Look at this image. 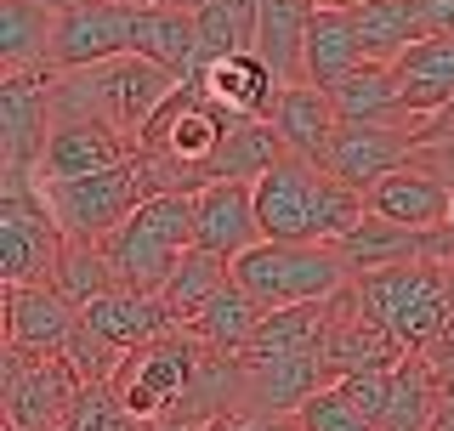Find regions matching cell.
Returning a JSON list of instances; mask_svg holds the SVG:
<instances>
[{"mask_svg": "<svg viewBox=\"0 0 454 431\" xmlns=\"http://www.w3.org/2000/svg\"><path fill=\"white\" fill-rule=\"evenodd\" d=\"M176 74H170L165 63H153V57L142 51H125V57H108V63H91V68H68V74H57V91L51 103L57 108H85L97 114V120H108L114 131L125 142H142L148 131L153 108L165 103L170 91H176Z\"/></svg>", "mask_w": 454, "mask_h": 431, "instance_id": "6da1fadb", "label": "cell"}, {"mask_svg": "<svg viewBox=\"0 0 454 431\" xmlns=\"http://www.w3.org/2000/svg\"><path fill=\"white\" fill-rule=\"evenodd\" d=\"M358 301L403 341L409 352H426L454 318V262L420 255V262H397V267L364 272Z\"/></svg>", "mask_w": 454, "mask_h": 431, "instance_id": "7a4b0ae2", "label": "cell"}, {"mask_svg": "<svg viewBox=\"0 0 454 431\" xmlns=\"http://www.w3.org/2000/svg\"><path fill=\"white\" fill-rule=\"evenodd\" d=\"M233 278L273 307H301V301H330L340 290H352L358 272L347 267L340 244H301V239H262L245 255H233Z\"/></svg>", "mask_w": 454, "mask_h": 431, "instance_id": "3957f363", "label": "cell"}, {"mask_svg": "<svg viewBox=\"0 0 454 431\" xmlns=\"http://www.w3.org/2000/svg\"><path fill=\"white\" fill-rule=\"evenodd\" d=\"M193 244V193H153L103 239L125 290H165L170 267Z\"/></svg>", "mask_w": 454, "mask_h": 431, "instance_id": "277c9868", "label": "cell"}, {"mask_svg": "<svg viewBox=\"0 0 454 431\" xmlns=\"http://www.w3.org/2000/svg\"><path fill=\"white\" fill-rule=\"evenodd\" d=\"M199 357H205V341H193V329H170V335L148 341V347H131L114 369V397L125 404L137 426L153 420H176L182 404H188L193 380H199Z\"/></svg>", "mask_w": 454, "mask_h": 431, "instance_id": "5b68a950", "label": "cell"}, {"mask_svg": "<svg viewBox=\"0 0 454 431\" xmlns=\"http://www.w3.org/2000/svg\"><path fill=\"white\" fill-rule=\"evenodd\" d=\"M68 233L57 227L40 176L0 170V284H51Z\"/></svg>", "mask_w": 454, "mask_h": 431, "instance_id": "8992f818", "label": "cell"}, {"mask_svg": "<svg viewBox=\"0 0 454 431\" xmlns=\"http://www.w3.org/2000/svg\"><path fill=\"white\" fill-rule=\"evenodd\" d=\"M40 188H46L51 216H57V227H63L68 239H97V244H103L114 227L142 205V199H153L137 153H131V160H120V165H108V170H91V176L40 182Z\"/></svg>", "mask_w": 454, "mask_h": 431, "instance_id": "52a82bcc", "label": "cell"}, {"mask_svg": "<svg viewBox=\"0 0 454 431\" xmlns=\"http://www.w3.org/2000/svg\"><path fill=\"white\" fill-rule=\"evenodd\" d=\"M85 380L63 352L35 357L6 347V380H0V404H6V431H57L74 414Z\"/></svg>", "mask_w": 454, "mask_h": 431, "instance_id": "ba28073f", "label": "cell"}, {"mask_svg": "<svg viewBox=\"0 0 454 431\" xmlns=\"http://www.w3.org/2000/svg\"><path fill=\"white\" fill-rule=\"evenodd\" d=\"M255 188V216L267 239H301V244H330L324 239V165L284 153Z\"/></svg>", "mask_w": 454, "mask_h": 431, "instance_id": "9c48e42d", "label": "cell"}, {"mask_svg": "<svg viewBox=\"0 0 454 431\" xmlns=\"http://www.w3.org/2000/svg\"><path fill=\"white\" fill-rule=\"evenodd\" d=\"M51 91H57V68H12L0 80V170H28L35 176L40 148L51 137Z\"/></svg>", "mask_w": 454, "mask_h": 431, "instance_id": "30bf717a", "label": "cell"}, {"mask_svg": "<svg viewBox=\"0 0 454 431\" xmlns=\"http://www.w3.org/2000/svg\"><path fill=\"white\" fill-rule=\"evenodd\" d=\"M137 28V0H68L57 6V40H51V68H91L108 57L131 51Z\"/></svg>", "mask_w": 454, "mask_h": 431, "instance_id": "8fae6325", "label": "cell"}, {"mask_svg": "<svg viewBox=\"0 0 454 431\" xmlns=\"http://www.w3.org/2000/svg\"><path fill=\"white\" fill-rule=\"evenodd\" d=\"M131 153L137 148L114 131L108 120H97V114H85V108H57L51 103V137H46V148H40L35 176L40 182L91 176V170H108V165L131 160Z\"/></svg>", "mask_w": 454, "mask_h": 431, "instance_id": "7c38bea8", "label": "cell"}, {"mask_svg": "<svg viewBox=\"0 0 454 431\" xmlns=\"http://www.w3.org/2000/svg\"><path fill=\"white\" fill-rule=\"evenodd\" d=\"M403 357H409V347L358 301V278H352V290H340L335 307H330V335H324V364H330V375L340 380V375H352V369H392V364H403Z\"/></svg>", "mask_w": 454, "mask_h": 431, "instance_id": "4fadbf2b", "label": "cell"}, {"mask_svg": "<svg viewBox=\"0 0 454 431\" xmlns=\"http://www.w3.org/2000/svg\"><path fill=\"white\" fill-rule=\"evenodd\" d=\"M80 324L85 312L57 284H6V347L51 357V352H68Z\"/></svg>", "mask_w": 454, "mask_h": 431, "instance_id": "5bb4252c", "label": "cell"}, {"mask_svg": "<svg viewBox=\"0 0 454 431\" xmlns=\"http://www.w3.org/2000/svg\"><path fill=\"white\" fill-rule=\"evenodd\" d=\"M409 160H415V131H403V125H358V120H340L324 170L369 193L380 176L403 170Z\"/></svg>", "mask_w": 454, "mask_h": 431, "instance_id": "9a60e30c", "label": "cell"}, {"mask_svg": "<svg viewBox=\"0 0 454 431\" xmlns=\"http://www.w3.org/2000/svg\"><path fill=\"white\" fill-rule=\"evenodd\" d=\"M262 216H255V188L250 182H205L193 193V244L216 255H245L250 244H262Z\"/></svg>", "mask_w": 454, "mask_h": 431, "instance_id": "2e32d148", "label": "cell"}, {"mask_svg": "<svg viewBox=\"0 0 454 431\" xmlns=\"http://www.w3.org/2000/svg\"><path fill=\"white\" fill-rule=\"evenodd\" d=\"M245 364V414H295L312 392L335 386L324 352L295 357H239Z\"/></svg>", "mask_w": 454, "mask_h": 431, "instance_id": "e0dca14e", "label": "cell"}, {"mask_svg": "<svg viewBox=\"0 0 454 431\" xmlns=\"http://www.w3.org/2000/svg\"><path fill=\"white\" fill-rule=\"evenodd\" d=\"M449 205H454V188L443 176H432L426 165L409 160L403 170L380 176L369 188V210L387 216V222H403V227H420V233H437L449 227Z\"/></svg>", "mask_w": 454, "mask_h": 431, "instance_id": "ac0fdd59", "label": "cell"}, {"mask_svg": "<svg viewBox=\"0 0 454 431\" xmlns=\"http://www.w3.org/2000/svg\"><path fill=\"white\" fill-rule=\"evenodd\" d=\"M199 85H205L222 108H233L239 120H273L278 91H284V80L273 74V63H267L255 46L250 51H227L210 68H199Z\"/></svg>", "mask_w": 454, "mask_h": 431, "instance_id": "d6986e66", "label": "cell"}, {"mask_svg": "<svg viewBox=\"0 0 454 431\" xmlns=\"http://www.w3.org/2000/svg\"><path fill=\"white\" fill-rule=\"evenodd\" d=\"M131 51L165 63L176 80H193L199 74V23H193V6H176V0H137Z\"/></svg>", "mask_w": 454, "mask_h": 431, "instance_id": "ffe728a7", "label": "cell"}, {"mask_svg": "<svg viewBox=\"0 0 454 431\" xmlns=\"http://www.w3.org/2000/svg\"><path fill=\"white\" fill-rule=\"evenodd\" d=\"M273 125H278V137L290 142V153L324 165V160H330V142L340 131V108H335V97L324 91V85L295 80V85H284V91H278Z\"/></svg>", "mask_w": 454, "mask_h": 431, "instance_id": "44dd1931", "label": "cell"}, {"mask_svg": "<svg viewBox=\"0 0 454 431\" xmlns=\"http://www.w3.org/2000/svg\"><path fill=\"white\" fill-rule=\"evenodd\" d=\"M85 324L97 329V335H108L114 347H148V341L170 335V329H182V318L170 312V301L160 290H114L103 301H91L85 307Z\"/></svg>", "mask_w": 454, "mask_h": 431, "instance_id": "7402d4cb", "label": "cell"}, {"mask_svg": "<svg viewBox=\"0 0 454 431\" xmlns=\"http://www.w3.org/2000/svg\"><path fill=\"white\" fill-rule=\"evenodd\" d=\"M330 97H335L340 120H358V125H403V131H415V137L426 125L403 108V80H397V68L375 63V57L358 63L340 85H330Z\"/></svg>", "mask_w": 454, "mask_h": 431, "instance_id": "603a6c76", "label": "cell"}, {"mask_svg": "<svg viewBox=\"0 0 454 431\" xmlns=\"http://www.w3.org/2000/svg\"><path fill=\"white\" fill-rule=\"evenodd\" d=\"M358 63H369L364 40H358V18H352L347 6H318V12H312V23H307L301 74L330 91V85H340Z\"/></svg>", "mask_w": 454, "mask_h": 431, "instance_id": "cb8c5ba5", "label": "cell"}, {"mask_svg": "<svg viewBox=\"0 0 454 431\" xmlns=\"http://www.w3.org/2000/svg\"><path fill=\"white\" fill-rule=\"evenodd\" d=\"M262 318H267V307L255 301L239 278H227L216 295L205 301V307L188 318V329H193V341H205L210 352H227V357H239L255 341V329H262Z\"/></svg>", "mask_w": 454, "mask_h": 431, "instance_id": "d4e9b609", "label": "cell"}, {"mask_svg": "<svg viewBox=\"0 0 454 431\" xmlns=\"http://www.w3.org/2000/svg\"><path fill=\"white\" fill-rule=\"evenodd\" d=\"M318 12V0H255V51L273 63L284 85L307 80L301 51H307V23Z\"/></svg>", "mask_w": 454, "mask_h": 431, "instance_id": "484cf974", "label": "cell"}, {"mask_svg": "<svg viewBox=\"0 0 454 431\" xmlns=\"http://www.w3.org/2000/svg\"><path fill=\"white\" fill-rule=\"evenodd\" d=\"M284 153H290V142L278 137L273 120H239L233 131H227V142L210 153L205 182H262Z\"/></svg>", "mask_w": 454, "mask_h": 431, "instance_id": "4316f807", "label": "cell"}, {"mask_svg": "<svg viewBox=\"0 0 454 431\" xmlns=\"http://www.w3.org/2000/svg\"><path fill=\"white\" fill-rule=\"evenodd\" d=\"M57 6L51 0H0V68H40L51 63Z\"/></svg>", "mask_w": 454, "mask_h": 431, "instance_id": "83f0119b", "label": "cell"}, {"mask_svg": "<svg viewBox=\"0 0 454 431\" xmlns=\"http://www.w3.org/2000/svg\"><path fill=\"white\" fill-rule=\"evenodd\" d=\"M330 301H301V307H273L255 329V341L239 357H295V352H324V335H330Z\"/></svg>", "mask_w": 454, "mask_h": 431, "instance_id": "f1b7e54d", "label": "cell"}, {"mask_svg": "<svg viewBox=\"0 0 454 431\" xmlns=\"http://www.w3.org/2000/svg\"><path fill=\"white\" fill-rule=\"evenodd\" d=\"M352 18H358L364 57H375V63H397V57L415 46L420 35H432V28H426L420 0H364Z\"/></svg>", "mask_w": 454, "mask_h": 431, "instance_id": "f546056e", "label": "cell"}, {"mask_svg": "<svg viewBox=\"0 0 454 431\" xmlns=\"http://www.w3.org/2000/svg\"><path fill=\"white\" fill-rule=\"evenodd\" d=\"M51 284L63 290L74 307L85 312L91 301H103V295H114V290H125L120 284V272H114V262H108V250L97 239H68L63 244V255H57V272H51Z\"/></svg>", "mask_w": 454, "mask_h": 431, "instance_id": "4dcf8cb0", "label": "cell"}, {"mask_svg": "<svg viewBox=\"0 0 454 431\" xmlns=\"http://www.w3.org/2000/svg\"><path fill=\"white\" fill-rule=\"evenodd\" d=\"M193 23H199V68H210L227 51L255 46V0H199Z\"/></svg>", "mask_w": 454, "mask_h": 431, "instance_id": "1f68e13d", "label": "cell"}, {"mask_svg": "<svg viewBox=\"0 0 454 431\" xmlns=\"http://www.w3.org/2000/svg\"><path fill=\"white\" fill-rule=\"evenodd\" d=\"M432 414H437V369L426 364V352H409L397 364V386L387 414H380V431H432Z\"/></svg>", "mask_w": 454, "mask_h": 431, "instance_id": "d6a6232c", "label": "cell"}, {"mask_svg": "<svg viewBox=\"0 0 454 431\" xmlns=\"http://www.w3.org/2000/svg\"><path fill=\"white\" fill-rule=\"evenodd\" d=\"M233 278V262L227 255H216V250H199V244H188V255H182L176 267H170V278H165V301H170V312H176L182 324L193 318L199 307H205L210 295L222 290V284Z\"/></svg>", "mask_w": 454, "mask_h": 431, "instance_id": "836d02e7", "label": "cell"}, {"mask_svg": "<svg viewBox=\"0 0 454 431\" xmlns=\"http://www.w3.org/2000/svg\"><path fill=\"white\" fill-rule=\"evenodd\" d=\"M397 80L403 85H454V28H432L397 57Z\"/></svg>", "mask_w": 454, "mask_h": 431, "instance_id": "e575fe53", "label": "cell"}, {"mask_svg": "<svg viewBox=\"0 0 454 431\" xmlns=\"http://www.w3.org/2000/svg\"><path fill=\"white\" fill-rule=\"evenodd\" d=\"M295 431H380V426L369 420L340 386H324V392H312L307 404L295 409Z\"/></svg>", "mask_w": 454, "mask_h": 431, "instance_id": "d590c367", "label": "cell"}, {"mask_svg": "<svg viewBox=\"0 0 454 431\" xmlns=\"http://www.w3.org/2000/svg\"><path fill=\"white\" fill-rule=\"evenodd\" d=\"M57 431H148V426H137L131 414H125V404L114 397V386L108 380H91L80 392V404H74V414H68Z\"/></svg>", "mask_w": 454, "mask_h": 431, "instance_id": "8d00e7d4", "label": "cell"}, {"mask_svg": "<svg viewBox=\"0 0 454 431\" xmlns=\"http://www.w3.org/2000/svg\"><path fill=\"white\" fill-rule=\"evenodd\" d=\"M68 364L80 369L85 380H114V369H120V357H125V347H114L108 335H97L91 324H80V335L68 341Z\"/></svg>", "mask_w": 454, "mask_h": 431, "instance_id": "74e56055", "label": "cell"}, {"mask_svg": "<svg viewBox=\"0 0 454 431\" xmlns=\"http://www.w3.org/2000/svg\"><path fill=\"white\" fill-rule=\"evenodd\" d=\"M335 386L380 426V414H387V404H392V386H397V364L392 369H352V375H340Z\"/></svg>", "mask_w": 454, "mask_h": 431, "instance_id": "f35d334b", "label": "cell"}, {"mask_svg": "<svg viewBox=\"0 0 454 431\" xmlns=\"http://www.w3.org/2000/svg\"><path fill=\"white\" fill-rule=\"evenodd\" d=\"M432 431H454V364L437 369V414H432Z\"/></svg>", "mask_w": 454, "mask_h": 431, "instance_id": "ab89813d", "label": "cell"}, {"mask_svg": "<svg viewBox=\"0 0 454 431\" xmlns=\"http://www.w3.org/2000/svg\"><path fill=\"white\" fill-rule=\"evenodd\" d=\"M426 28H454V0H420Z\"/></svg>", "mask_w": 454, "mask_h": 431, "instance_id": "60d3db41", "label": "cell"}, {"mask_svg": "<svg viewBox=\"0 0 454 431\" xmlns=\"http://www.w3.org/2000/svg\"><path fill=\"white\" fill-rule=\"evenodd\" d=\"M148 431H205V426H199V420H153Z\"/></svg>", "mask_w": 454, "mask_h": 431, "instance_id": "b9f144b4", "label": "cell"}, {"mask_svg": "<svg viewBox=\"0 0 454 431\" xmlns=\"http://www.w3.org/2000/svg\"><path fill=\"white\" fill-rule=\"evenodd\" d=\"M318 6H347V12H358L364 0H318Z\"/></svg>", "mask_w": 454, "mask_h": 431, "instance_id": "7bdbcfd3", "label": "cell"}, {"mask_svg": "<svg viewBox=\"0 0 454 431\" xmlns=\"http://www.w3.org/2000/svg\"><path fill=\"white\" fill-rule=\"evenodd\" d=\"M449 233H454V205H449Z\"/></svg>", "mask_w": 454, "mask_h": 431, "instance_id": "ee69618b", "label": "cell"}]
</instances>
